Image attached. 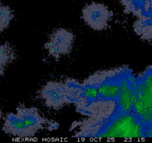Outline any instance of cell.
Masks as SVG:
<instances>
[{"mask_svg":"<svg viewBox=\"0 0 152 143\" xmlns=\"http://www.w3.org/2000/svg\"><path fill=\"white\" fill-rule=\"evenodd\" d=\"M80 136L93 138H140L145 137V128L133 111L113 113Z\"/></svg>","mask_w":152,"mask_h":143,"instance_id":"cell-1","label":"cell"},{"mask_svg":"<svg viewBox=\"0 0 152 143\" xmlns=\"http://www.w3.org/2000/svg\"><path fill=\"white\" fill-rule=\"evenodd\" d=\"M136 100L132 111L145 130L152 123V65L136 78Z\"/></svg>","mask_w":152,"mask_h":143,"instance_id":"cell-2","label":"cell"},{"mask_svg":"<svg viewBox=\"0 0 152 143\" xmlns=\"http://www.w3.org/2000/svg\"><path fill=\"white\" fill-rule=\"evenodd\" d=\"M40 97L49 108L59 110L66 104L75 102L74 96L66 83L50 81L40 92Z\"/></svg>","mask_w":152,"mask_h":143,"instance_id":"cell-3","label":"cell"},{"mask_svg":"<svg viewBox=\"0 0 152 143\" xmlns=\"http://www.w3.org/2000/svg\"><path fill=\"white\" fill-rule=\"evenodd\" d=\"M124 68L102 74L92 80L96 84L101 101L116 102L122 86Z\"/></svg>","mask_w":152,"mask_h":143,"instance_id":"cell-4","label":"cell"},{"mask_svg":"<svg viewBox=\"0 0 152 143\" xmlns=\"http://www.w3.org/2000/svg\"><path fill=\"white\" fill-rule=\"evenodd\" d=\"M136 78L128 68H124L122 86L113 113L132 111L136 100Z\"/></svg>","mask_w":152,"mask_h":143,"instance_id":"cell-5","label":"cell"},{"mask_svg":"<svg viewBox=\"0 0 152 143\" xmlns=\"http://www.w3.org/2000/svg\"><path fill=\"white\" fill-rule=\"evenodd\" d=\"M112 17L113 13L107 6L98 2L86 5L82 10L83 20L89 27L95 31L106 29Z\"/></svg>","mask_w":152,"mask_h":143,"instance_id":"cell-6","label":"cell"},{"mask_svg":"<svg viewBox=\"0 0 152 143\" xmlns=\"http://www.w3.org/2000/svg\"><path fill=\"white\" fill-rule=\"evenodd\" d=\"M74 38V34L70 31L65 28L56 29L49 37L45 49L51 56L58 59L71 52Z\"/></svg>","mask_w":152,"mask_h":143,"instance_id":"cell-7","label":"cell"},{"mask_svg":"<svg viewBox=\"0 0 152 143\" xmlns=\"http://www.w3.org/2000/svg\"><path fill=\"white\" fill-rule=\"evenodd\" d=\"M16 113L21 119L33 136L46 125H48L49 122L42 116L39 110L34 107H26L25 106H20L16 110Z\"/></svg>","mask_w":152,"mask_h":143,"instance_id":"cell-8","label":"cell"},{"mask_svg":"<svg viewBox=\"0 0 152 143\" xmlns=\"http://www.w3.org/2000/svg\"><path fill=\"white\" fill-rule=\"evenodd\" d=\"M2 129L6 134L13 136L19 138L33 137L30 131L16 113H10L5 116Z\"/></svg>","mask_w":152,"mask_h":143,"instance_id":"cell-9","label":"cell"},{"mask_svg":"<svg viewBox=\"0 0 152 143\" xmlns=\"http://www.w3.org/2000/svg\"><path fill=\"white\" fill-rule=\"evenodd\" d=\"M134 30L143 40H152V5L138 17L134 23Z\"/></svg>","mask_w":152,"mask_h":143,"instance_id":"cell-10","label":"cell"},{"mask_svg":"<svg viewBox=\"0 0 152 143\" xmlns=\"http://www.w3.org/2000/svg\"><path fill=\"white\" fill-rule=\"evenodd\" d=\"M127 14H133L137 17L142 15L152 5V0H120Z\"/></svg>","mask_w":152,"mask_h":143,"instance_id":"cell-11","label":"cell"},{"mask_svg":"<svg viewBox=\"0 0 152 143\" xmlns=\"http://www.w3.org/2000/svg\"><path fill=\"white\" fill-rule=\"evenodd\" d=\"M16 59L14 48L8 43L0 44V76L4 75L7 67Z\"/></svg>","mask_w":152,"mask_h":143,"instance_id":"cell-12","label":"cell"},{"mask_svg":"<svg viewBox=\"0 0 152 143\" xmlns=\"http://www.w3.org/2000/svg\"><path fill=\"white\" fill-rule=\"evenodd\" d=\"M13 18L14 14L10 7L0 3V33L8 28Z\"/></svg>","mask_w":152,"mask_h":143,"instance_id":"cell-13","label":"cell"},{"mask_svg":"<svg viewBox=\"0 0 152 143\" xmlns=\"http://www.w3.org/2000/svg\"><path fill=\"white\" fill-rule=\"evenodd\" d=\"M145 137H152V123L146 128Z\"/></svg>","mask_w":152,"mask_h":143,"instance_id":"cell-14","label":"cell"},{"mask_svg":"<svg viewBox=\"0 0 152 143\" xmlns=\"http://www.w3.org/2000/svg\"><path fill=\"white\" fill-rule=\"evenodd\" d=\"M2 110H1V108H0V120L2 119Z\"/></svg>","mask_w":152,"mask_h":143,"instance_id":"cell-15","label":"cell"}]
</instances>
